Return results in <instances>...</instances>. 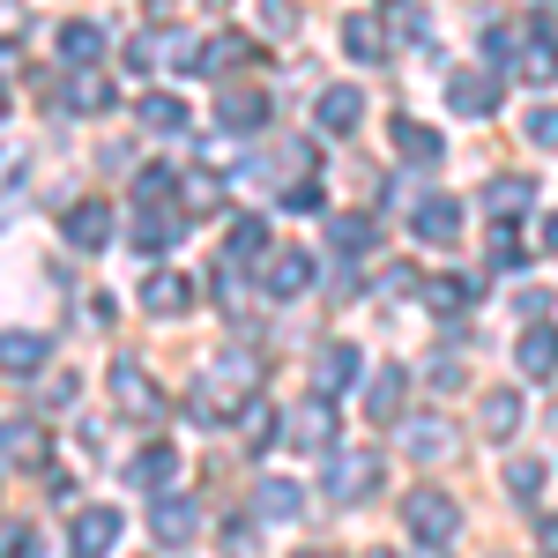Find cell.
Wrapping results in <instances>:
<instances>
[{"label":"cell","mask_w":558,"mask_h":558,"mask_svg":"<svg viewBox=\"0 0 558 558\" xmlns=\"http://www.w3.org/2000/svg\"><path fill=\"white\" fill-rule=\"evenodd\" d=\"M260 357H246V350H231V357H216L209 373H202V387H194V425H231L246 402L260 395Z\"/></svg>","instance_id":"obj_1"},{"label":"cell","mask_w":558,"mask_h":558,"mask_svg":"<svg viewBox=\"0 0 558 558\" xmlns=\"http://www.w3.org/2000/svg\"><path fill=\"white\" fill-rule=\"evenodd\" d=\"M402 514H410V529H417V544H432V551H447V544L462 536V507H454L447 492H432V484H425V492H410Z\"/></svg>","instance_id":"obj_2"},{"label":"cell","mask_w":558,"mask_h":558,"mask_svg":"<svg viewBox=\"0 0 558 558\" xmlns=\"http://www.w3.org/2000/svg\"><path fill=\"white\" fill-rule=\"evenodd\" d=\"M179 231H186V216L172 202H134V254H172Z\"/></svg>","instance_id":"obj_3"},{"label":"cell","mask_w":558,"mask_h":558,"mask_svg":"<svg viewBox=\"0 0 558 558\" xmlns=\"http://www.w3.org/2000/svg\"><path fill=\"white\" fill-rule=\"evenodd\" d=\"M447 105H454L462 120H492V112H499V75L454 68V75H447Z\"/></svg>","instance_id":"obj_4"},{"label":"cell","mask_w":558,"mask_h":558,"mask_svg":"<svg viewBox=\"0 0 558 558\" xmlns=\"http://www.w3.org/2000/svg\"><path fill=\"white\" fill-rule=\"evenodd\" d=\"M68 544H75V558H105L120 544V514H112V507H83L75 529H68Z\"/></svg>","instance_id":"obj_5"},{"label":"cell","mask_w":558,"mask_h":558,"mask_svg":"<svg viewBox=\"0 0 558 558\" xmlns=\"http://www.w3.org/2000/svg\"><path fill=\"white\" fill-rule=\"evenodd\" d=\"M112 395H120V410H128V417H142V425H157V417H165V395H157V387L142 380V373H134L128 357L112 365Z\"/></svg>","instance_id":"obj_6"},{"label":"cell","mask_w":558,"mask_h":558,"mask_svg":"<svg viewBox=\"0 0 558 558\" xmlns=\"http://www.w3.org/2000/svg\"><path fill=\"white\" fill-rule=\"evenodd\" d=\"M172 476H179V447H165V439H149V447L134 454L128 484H134V492H157V499H165V492H172Z\"/></svg>","instance_id":"obj_7"},{"label":"cell","mask_w":558,"mask_h":558,"mask_svg":"<svg viewBox=\"0 0 558 558\" xmlns=\"http://www.w3.org/2000/svg\"><path fill=\"white\" fill-rule=\"evenodd\" d=\"M68 246H75V254H97V246H112V209H105L97 194L68 209Z\"/></svg>","instance_id":"obj_8"},{"label":"cell","mask_w":558,"mask_h":558,"mask_svg":"<svg viewBox=\"0 0 558 558\" xmlns=\"http://www.w3.org/2000/svg\"><path fill=\"white\" fill-rule=\"evenodd\" d=\"M313 120H320V134H357V120H365V97H357L350 83L320 89V97H313Z\"/></svg>","instance_id":"obj_9"},{"label":"cell","mask_w":558,"mask_h":558,"mask_svg":"<svg viewBox=\"0 0 558 558\" xmlns=\"http://www.w3.org/2000/svg\"><path fill=\"white\" fill-rule=\"evenodd\" d=\"M373 476H380V454H336V462H328V499H365V492H373Z\"/></svg>","instance_id":"obj_10"},{"label":"cell","mask_w":558,"mask_h":558,"mask_svg":"<svg viewBox=\"0 0 558 558\" xmlns=\"http://www.w3.org/2000/svg\"><path fill=\"white\" fill-rule=\"evenodd\" d=\"M305 283H313V254H299V246L268 254V276H260V291H268V299H299Z\"/></svg>","instance_id":"obj_11"},{"label":"cell","mask_w":558,"mask_h":558,"mask_svg":"<svg viewBox=\"0 0 558 558\" xmlns=\"http://www.w3.org/2000/svg\"><path fill=\"white\" fill-rule=\"evenodd\" d=\"M410 223H417V239H432V246H454V239H462V202H447V194H425Z\"/></svg>","instance_id":"obj_12"},{"label":"cell","mask_w":558,"mask_h":558,"mask_svg":"<svg viewBox=\"0 0 558 558\" xmlns=\"http://www.w3.org/2000/svg\"><path fill=\"white\" fill-rule=\"evenodd\" d=\"M402 365H380V373H373V380H365V417H373V425H402Z\"/></svg>","instance_id":"obj_13"},{"label":"cell","mask_w":558,"mask_h":558,"mask_svg":"<svg viewBox=\"0 0 558 558\" xmlns=\"http://www.w3.org/2000/svg\"><path fill=\"white\" fill-rule=\"evenodd\" d=\"M350 380H357V350H350V343H328L320 357H313V395H320V402L343 395Z\"/></svg>","instance_id":"obj_14"},{"label":"cell","mask_w":558,"mask_h":558,"mask_svg":"<svg viewBox=\"0 0 558 558\" xmlns=\"http://www.w3.org/2000/svg\"><path fill=\"white\" fill-rule=\"evenodd\" d=\"M514 357H521V373H529V380H551V373H558V328H551V320H536V328L521 336Z\"/></svg>","instance_id":"obj_15"},{"label":"cell","mask_w":558,"mask_h":558,"mask_svg":"<svg viewBox=\"0 0 558 558\" xmlns=\"http://www.w3.org/2000/svg\"><path fill=\"white\" fill-rule=\"evenodd\" d=\"M216 112H223V128L231 134H254V128H268V97H260V89H223V105H216Z\"/></svg>","instance_id":"obj_16"},{"label":"cell","mask_w":558,"mask_h":558,"mask_svg":"<svg viewBox=\"0 0 558 558\" xmlns=\"http://www.w3.org/2000/svg\"><path fill=\"white\" fill-rule=\"evenodd\" d=\"M387 142H395V157H410V165H439V134L425 120H387Z\"/></svg>","instance_id":"obj_17"},{"label":"cell","mask_w":558,"mask_h":558,"mask_svg":"<svg viewBox=\"0 0 558 558\" xmlns=\"http://www.w3.org/2000/svg\"><path fill=\"white\" fill-rule=\"evenodd\" d=\"M305 507V492L291 484V476H260V492H254V514L260 521H291Z\"/></svg>","instance_id":"obj_18"},{"label":"cell","mask_w":558,"mask_h":558,"mask_svg":"<svg viewBox=\"0 0 558 558\" xmlns=\"http://www.w3.org/2000/svg\"><path fill=\"white\" fill-rule=\"evenodd\" d=\"M186 299H194V283H186V276H149V283H142V305H149L157 320H179Z\"/></svg>","instance_id":"obj_19"},{"label":"cell","mask_w":558,"mask_h":558,"mask_svg":"<svg viewBox=\"0 0 558 558\" xmlns=\"http://www.w3.org/2000/svg\"><path fill=\"white\" fill-rule=\"evenodd\" d=\"M529 194H536V186H529L521 172H499L492 186H484V209H492V223H507V216H521V209H529Z\"/></svg>","instance_id":"obj_20"},{"label":"cell","mask_w":558,"mask_h":558,"mask_svg":"<svg viewBox=\"0 0 558 558\" xmlns=\"http://www.w3.org/2000/svg\"><path fill=\"white\" fill-rule=\"evenodd\" d=\"M60 105H68V112H105V105H112V89H105V75L75 68V75H68V89H60Z\"/></svg>","instance_id":"obj_21"},{"label":"cell","mask_w":558,"mask_h":558,"mask_svg":"<svg viewBox=\"0 0 558 558\" xmlns=\"http://www.w3.org/2000/svg\"><path fill=\"white\" fill-rule=\"evenodd\" d=\"M343 52H350V60H365V68H373V60L387 52L380 23H373V15H350V23H343Z\"/></svg>","instance_id":"obj_22"},{"label":"cell","mask_w":558,"mask_h":558,"mask_svg":"<svg viewBox=\"0 0 558 558\" xmlns=\"http://www.w3.org/2000/svg\"><path fill=\"white\" fill-rule=\"evenodd\" d=\"M514 75H521V83H551V75H558V52H551V38H544V31H536V38L521 45Z\"/></svg>","instance_id":"obj_23"},{"label":"cell","mask_w":558,"mask_h":558,"mask_svg":"<svg viewBox=\"0 0 558 558\" xmlns=\"http://www.w3.org/2000/svg\"><path fill=\"white\" fill-rule=\"evenodd\" d=\"M254 60V38H216L202 45V75H231V68H246Z\"/></svg>","instance_id":"obj_24"},{"label":"cell","mask_w":558,"mask_h":558,"mask_svg":"<svg viewBox=\"0 0 558 558\" xmlns=\"http://www.w3.org/2000/svg\"><path fill=\"white\" fill-rule=\"evenodd\" d=\"M291 447H328L336 439V417H328V402H313V410H299V425L283 432Z\"/></svg>","instance_id":"obj_25"},{"label":"cell","mask_w":558,"mask_h":558,"mask_svg":"<svg viewBox=\"0 0 558 558\" xmlns=\"http://www.w3.org/2000/svg\"><path fill=\"white\" fill-rule=\"evenodd\" d=\"M45 336H0V365H8V373H38L45 365Z\"/></svg>","instance_id":"obj_26"},{"label":"cell","mask_w":558,"mask_h":558,"mask_svg":"<svg viewBox=\"0 0 558 558\" xmlns=\"http://www.w3.org/2000/svg\"><path fill=\"white\" fill-rule=\"evenodd\" d=\"M484 432H492V439H514L521 432V395H484Z\"/></svg>","instance_id":"obj_27"},{"label":"cell","mask_w":558,"mask_h":558,"mask_svg":"<svg viewBox=\"0 0 558 558\" xmlns=\"http://www.w3.org/2000/svg\"><path fill=\"white\" fill-rule=\"evenodd\" d=\"M60 52H68L75 68H89V60L105 52V31H97V23H68V31H60Z\"/></svg>","instance_id":"obj_28"},{"label":"cell","mask_w":558,"mask_h":558,"mask_svg":"<svg viewBox=\"0 0 558 558\" xmlns=\"http://www.w3.org/2000/svg\"><path fill=\"white\" fill-rule=\"evenodd\" d=\"M142 128L179 134V128H186V105H179V97H165V89H157V97H142Z\"/></svg>","instance_id":"obj_29"},{"label":"cell","mask_w":558,"mask_h":558,"mask_svg":"<svg viewBox=\"0 0 558 558\" xmlns=\"http://www.w3.org/2000/svg\"><path fill=\"white\" fill-rule=\"evenodd\" d=\"M268 254V223H260V216H239V223H231V260H260Z\"/></svg>","instance_id":"obj_30"},{"label":"cell","mask_w":558,"mask_h":558,"mask_svg":"<svg viewBox=\"0 0 558 558\" xmlns=\"http://www.w3.org/2000/svg\"><path fill=\"white\" fill-rule=\"evenodd\" d=\"M186 529H194V507L186 499H165L157 507V544H186Z\"/></svg>","instance_id":"obj_31"},{"label":"cell","mask_w":558,"mask_h":558,"mask_svg":"<svg viewBox=\"0 0 558 558\" xmlns=\"http://www.w3.org/2000/svg\"><path fill=\"white\" fill-rule=\"evenodd\" d=\"M0 447H8V454H23V462H38V454H45L38 425H15V417H0Z\"/></svg>","instance_id":"obj_32"},{"label":"cell","mask_w":558,"mask_h":558,"mask_svg":"<svg viewBox=\"0 0 558 558\" xmlns=\"http://www.w3.org/2000/svg\"><path fill=\"white\" fill-rule=\"evenodd\" d=\"M373 246V216H336V254H365Z\"/></svg>","instance_id":"obj_33"},{"label":"cell","mask_w":558,"mask_h":558,"mask_svg":"<svg viewBox=\"0 0 558 558\" xmlns=\"http://www.w3.org/2000/svg\"><path fill=\"white\" fill-rule=\"evenodd\" d=\"M470 299H476L470 276H439V283H432V305H439V313H462Z\"/></svg>","instance_id":"obj_34"},{"label":"cell","mask_w":558,"mask_h":558,"mask_svg":"<svg viewBox=\"0 0 558 558\" xmlns=\"http://www.w3.org/2000/svg\"><path fill=\"white\" fill-rule=\"evenodd\" d=\"M492 268H499V276H514V268H521V239H514V223H492Z\"/></svg>","instance_id":"obj_35"},{"label":"cell","mask_w":558,"mask_h":558,"mask_svg":"<svg viewBox=\"0 0 558 558\" xmlns=\"http://www.w3.org/2000/svg\"><path fill=\"white\" fill-rule=\"evenodd\" d=\"M454 439H447V425H410V454L417 462H432V454H447Z\"/></svg>","instance_id":"obj_36"},{"label":"cell","mask_w":558,"mask_h":558,"mask_svg":"<svg viewBox=\"0 0 558 558\" xmlns=\"http://www.w3.org/2000/svg\"><path fill=\"white\" fill-rule=\"evenodd\" d=\"M514 45H521V31H514V23H492V31H484V52H492V75H499V60H514Z\"/></svg>","instance_id":"obj_37"},{"label":"cell","mask_w":558,"mask_h":558,"mask_svg":"<svg viewBox=\"0 0 558 558\" xmlns=\"http://www.w3.org/2000/svg\"><path fill=\"white\" fill-rule=\"evenodd\" d=\"M507 492H514V499H536V492H544V462H514V470H507Z\"/></svg>","instance_id":"obj_38"},{"label":"cell","mask_w":558,"mask_h":558,"mask_svg":"<svg viewBox=\"0 0 558 558\" xmlns=\"http://www.w3.org/2000/svg\"><path fill=\"white\" fill-rule=\"evenodd\" d=\"M529 142H536V149H558V112H551V105L529 112Z\"/></svg>","instance_id":"obj_39"},{"label":"cell","mask_w":558,"mask_h":558,"mask_svg":"<svg viewBox=\"0 0 558 558\" xmlns=\"http://www.w3.org/2000/svg\"><path fill=\"white\" fill-rule=\"evenodd\" d=\"M165 194H172V172L165 165H149V172L134 179V202H165Z\"/></svg>","instance_id":"obj_40"},{"label":"cell","mask_w":558,"mask_h":558,"mask_svg":"<svg viewBox=\"0 0 558 558\" xmlns=\"http://www.w3.org/2000/svg\"><path fill=\"white\" fill-rule=\"evenodd\" d=\"M239 417H246V439H276V410H260V402H246V410H239Z\"/></svg>","instance_id":"obj_41"},{"label":"cell","mask_w":558,"mask_h":558,"mask_svg":"<svg viewBox=\"0 0 558 558\" xmlns=\"http://www.w3.org/2000/svg\"><path fill=\"white\" fill-rule=\"evenodd\" d=\"M283 202H291V209H320V186H313V179H299V186H291V194H283Z\"/></svg>","instance_id":"obj_42"},{"label":"cell","mask_w":558,"mask_h":558,"mask_svg":"<svg viewBox=\"0 0 558 558\" xmlns=\"http://www.w3.org/2000/svg\"><path fill=\"white\" fill-rule=\"evenodd\" d=\"M544 254H558V209L544 216Z\"/></svg>","instance_id":"obj_43"},{"label":"cell","mask_w":558,"mask_h":558,"mask_svg":"<svg viewBox=\"0 0 558 558\" xmlns=\"http://www.w3.org/2000/svg\"><path fill=\"white\" fill-rule=\"evenodd\" d=\"M544 544H551V551H558V514H551V521H544Z\"/></svg>","instance_id":"obj_44"},{"label":"cell","mask_w":558,"mask_h":558,"mask_svg":"<svg viewBox=\"0 0 558 558\" xmlns=\"http://www.w3.org/2000/svg\"><path fill=\"white\" fill-rule=\"evenodd\" d=\"M0 120H8V89H0Z\"/></svg>","instance_id":"obj_45"},{"label":"cell","mask_w":558,"mask_h":558,"mask_svg":"<svg viewBox=\"0 0 558 558\" xmlns=\"http://www.w3.org/2000/svg\"><path fill=\"white\" fill-rule=\"evenodd\" d=\"M299 558H328V551H299Z\"/></svg>","instance_id":"obj_46"},{"label":"cell","mask_w":558,"mask_h":558,"mask_svg":"<svg viewBox=\"0 0 558 558\" xmlns=\"http://www.w3.org/2000/svg\"><path fill=\"white\" fill-rule=\"evenodd\" d=\"M0 172H8V149H0Z\"/></svg>","instance_id":"obj_47"},{"label":"cell","mask_w":558,"mask_h":558,"mask_svg":"<svg viewBox=\"0 0 558 558\" xmlns=\"http://www.w3.org/2000/svg\"><path fill=\"white\" fill-rule=\"evenodd\" d=\"M373 558H395V551H373Z\"/></svg>","instance_id":"obj_48"}]
</instances>
